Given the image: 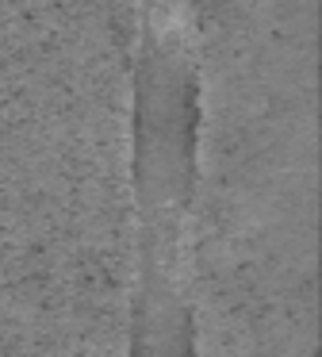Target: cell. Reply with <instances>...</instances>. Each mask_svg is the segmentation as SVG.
<instances>
[{
	"mask_svg": "<svg viewBox=\"0 0 322 357\" xmlns=\"http://www.w3.org/2000/svg\"><path fill=\"white\" fill-rule=\"evenodd\" d=\"M204 135V73L188 8L142 12L130 108V185L138 238L192 242Z\"/></svg>",
	"mask_w": 322,
	"mask_h": 357,
	"instance_id": "6da1fadb",
	"label": "cell"
},
{
	"mask_svg": "<svg viewBox=\"0 0 322 357\" xmlns=\"http://www.w3.org/2000/svg\"><path fill=\"white\" fill-rule=\"evenodd\" d=\"M130 357H196L188 246L181 242H138Z\"/></svg>",
	"mask_w": 322,
	"mask_h": 357,
	"instance_id": "7a4b0ae2",
	"label": "cell"
}]
</instances>
